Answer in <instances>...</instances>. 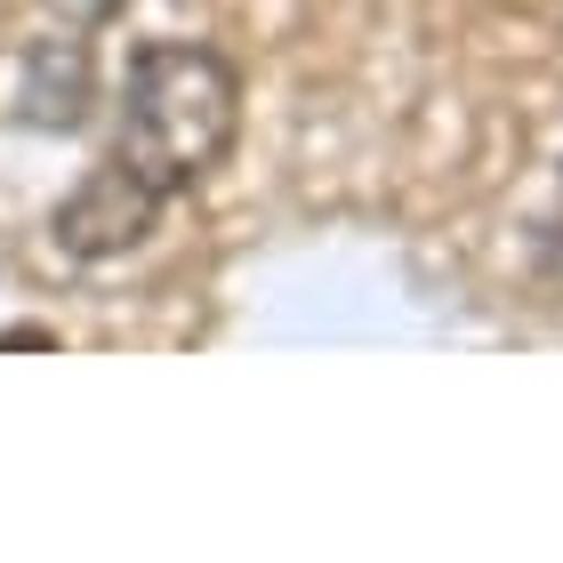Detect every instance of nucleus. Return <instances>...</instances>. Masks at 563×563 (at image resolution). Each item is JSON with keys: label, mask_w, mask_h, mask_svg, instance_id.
I'll return each instance as SVG.
<instances>
[{"label": "nucleus", "mask_w": 563, "mask_h": 563, "mask_svg": "<svg viewBox=\"0 0 563 563\" xmlns=\"http://www.w3.org/2000/svg\"><path fill=\"white\" fill-rule=\"evenodd\" d=\"M113 121H121V162L153 194H186L234 153L242 73L201 41H145L121 73Z\"/></svg>", "instance_id": "obj_1"}, {"label": "nucleus", "mask_w": 563, "mask_h": 563, "mask_svg": "<svg viewBox=\"0 0 563 563\" xmlns=\"http://www.w3.org/2000/svg\"><path fill=\"white\" fill-rule=\"evenodd\" d=\"M162 201H169V194H153L145 177L113 153V162H97L81 186L57 201V250H65V258H89V266L130 258V250H145Z\"/></svg>", "instance_id": "obj_2"}, {"label": "nucleus", "mask_w": 563, "mask_h": 563, "mask_svg": "<svg viewBox=\"0 0 563 563\" xmlns=\"http://www.w3.org/2000/svg\"><path fill=\"white\" fill-rule=\"evenodd\" d=\"M33 81L16 89V113L24 121H48V130H73L81 121V106H89V57H81V41H33Z\"/></svg>", "instance_id": "obj_3"}]
</instances>
